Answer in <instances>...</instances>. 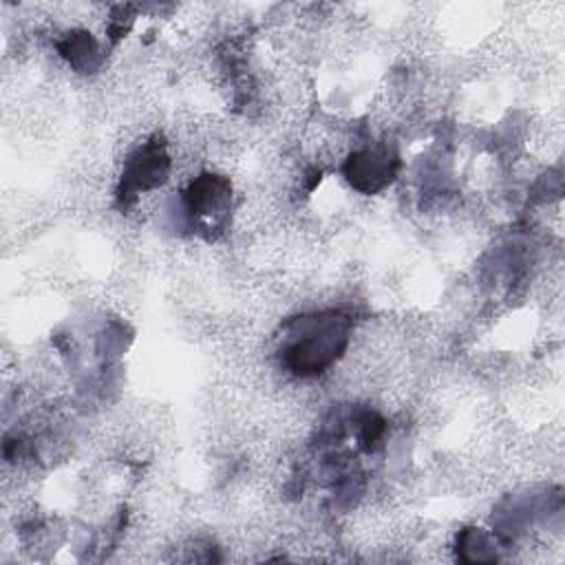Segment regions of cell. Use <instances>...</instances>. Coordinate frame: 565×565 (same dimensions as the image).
<instances>
[{
  "label": "cell",
  "mask_w": 565,
  "mask_h": 565,
  "mask_svg": "<svg viewBox=\"0 0 565 565\" xmlns=\"http://www.w3.org/2000/svg\"><path fill=\"white\" fill-rule=\"evenodd\" d=\"M344 342L347 322H340L338 318L320 320L318 329H309L289 347L287 364L298 375H316L335 360L338 351L344 349Z\"/></svg>",
  "instance_id": "obj_1"
},
{
  "label": "cell",
  "mask_w": 565,
  "mask_h": 565,
  "mask_svg": "<svg viewBox=\"0 0 565 565\" xmlns=\"http://www.w3.org/2000/svg\"><path fill=\"white\" fill-rule=\"evenodd\" d=\"M60 49L62 55H66L73 66L88 64L95 55V42L88 38V33H73Z\"/></svg>",
  "instance_id": "obj_5"
},
{
  "label": "cell",
  "mask_w": 565,
  "mask_h": 565,
  "mask_svg": "<svg viewBox=\"0 0 565 565\" xmlns=\"http://www.w3.org/2000/svg\"><path fill=\"white\" fill-rule=\"evenodd\" d=\"M188 210L199 216H218L230 203V183L216 174H201L185 192Z\"/></svg>",
  "instance_id": "obj_4"
},
{
  "label": "cell",
  "mask_w": 565,
  "mask_h": 565,
  "mask_svg": "<svg viewBox=\"0 0 565 565\" xmlns=\"http://www.w3.org/2000/svg\"><path fill=\"white\" fill-rule=\"evenodd\" d=\"M168 174V157L166 152L154 143L146 146L143 150L137 152V157L130 159L124 177H121V188L124 194H135L139 190H148L159 185ZM121 194V196H124Z\"/></svg>",
  "instance_id": "obj_3"
},
{
  "label": "cell",
  "mask_w": 565,
  "mask_h": 565,
  "mask_svg": "<svg viewBox=\"0 0 565 565\" xmlns=\"http://www.w3.org/2000/svg\"><path fill=\"white\" fill-rule=\"evenodd\" d=\"M344 172L353 188L362 192H377L395 174V161L386 150H362L351 154Z\"/></svg>",
  "instance_id": "obj_2"
}]
</instances>
